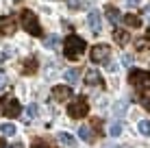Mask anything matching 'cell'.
<instances>
[{
  "mask_svg": "<svg viewBox=\"0 0 150 148\" xmlns=\"http://www.w3.org/2000/svg\"><path fill=\"white\" fill-rule=\"evenodd\" d=\"M87 44L85 39H81L79 35H70V37H65V44H63V52H65V59L70 61H76L81 57L83 52H85Z\"/></svg>",
  "mask_w": 150,
  "mask_h": 148,
  "instance_id": "cell-1",
  "label": "cell"
},
{
  "mask_svg": "<svg viewBox=\"0 0 150 148\" xmlns=\"http://www.w3.org/2000/svg\"><path fill=\"white\" fill-rule=\"evenodd\" d=\"M128 83L139 91H146V89H150V72L148 70H139V68L131 70L128 72Z\"/></svg>",
  "mask_w": 150,
  "mask_h": 148,
  "instance_id": "cell-2",
  "label": "cell"
},
{
  "mask_svg": "<svg viewBox=\"0 0 150 148\" xmlns=\"http://www.w3.org/2000/svg\"><path fill=\"white\" fill-rule=\"evenodd\" d=\"M20 18H22V26H24V30H26L28 35H33V37H41V26H39V20H37V15H35L33 11L24 9Z\"/></svg>",
  "mask_w": 150,
  "mask_h": 148,
  "instance_id": "cell-3",
  "label": "cell"
},
{
  "mask_svg": "<svg viewBox=\"0 0 150 148\" xmlns=\"http://www.w3.org/2000/svg\"><path fill=\"white\" fill-rule=\"evenodd\" d=\"M68 113H70V118H74V120L85 118V115L89 113V103H87L83 96H76L74 100H70V105H68Z\"/></svg>",
  "mask_w": 150,
  "mask_h": 148,
  "instance_id": "cell-4",
  "label": "cell"
},
{
  "mask_svg": "<svg viewBox=\"0 0 150 148\" xmlns=\"http://www.w3.org/2000/svg\"><path fill=\"white\" fill-rule=\"evenodd\" d=\"M0 113L7 118H18L22 113V105L11 96H4V98H0Z\"/></svg>",
  "mask_w": 150,
  "mask_h": 148,
  "instance_id": "cell-5",
  "label": "cell"
},
{
  "mask_svg": "<svg viewBox=\"0 0 150 148\" xmlns=\"http://www.w3.org/2000/svg\"><path fill=\"white\" fill-rule=\"evenodd\" d=\"M111 57V48L109 46H105V44H98L91 48V61L94 63H107Z\"/></svg>",
  "mask_w": 150,
  "mask_h": 148,
  "instance_id": "cell-6",
  "label": "cell"
},
{
  "mask_svg": "<svg viewBox=\"0 0 150 148\" xmlns=\"http://www.w3.org/2000/svg\"><path fill=\"white\" fill-rule=\"evenodd\" d=\"M18 30V24H15V18L7 15V18H0V35H13Z\"/></svg>",
  "mask_w": 150,
  "mask_h": 148,
  "instance_id": "cell-7",
  "label": "cell"
},
{
  "mask_svg": "<svg viewBox=\"0 0 150 148\" xmlns=\"http://www.w3.org/2000/svg\"><path fill=\"white\" fill-rule=\"evenodd\" d=\"M102 18H100V11H89V15H87V24H89V28H91V33L98 35L102 30Z\"/></svg>",
  "mask_w": 150,
  "mask_h": 148,
  "instance_id": "cell-8",
  "label": "cell"
},
{
  "mask_svg": "<svg viewBox=\"0 0 150 148\" xmlns=\"http://www.w3.org/2000/svg\"><path fill=\"white\" fill-rule=\"evenodd\" d=\"M72 94V89L68 87V85H57V87H52V98L59 100V103H63V100H68Z\"/></svg>",
  "mask_w": 150,
  "mask_h": 148,
  "instance_id": "cell-9",
  "label": "cell"
},
{
  "mask_svg": "<svg viewBox=\"0 0 150 148\" xmlns=\"http://www.w3.org/2000/svg\"><path fill=\"white\" fill-rule=\"evenodd\" d=\"M85 83L87 85H100V87H105V83H102V76L96 72V70H87L85 74Z\"/></svg>",
  "mask_w": 150,
  "mask_h": 148,
  "instance_id": "cell-10",
  "label": "cell"
},
{
  "mask_svg": "<svg viewBox=\"0 0 150 148\" xmlns=\"http://www.w3.org/2000/svg\"><path fill=\"white\" fill-rule=\"evenodd\" d=\"M57 140H59V144L65 146V148H74L76 146V140L70 133H59V135H57Z\"/></svg>",
  "mask_w": 150,
  "mask_h": 148,
  "instance_id": "cell-11",
  "label": "cell"
},
{
  "mask_svg": "<svg viewBox=\"0 0 150 148\" xmlns=\"http://www.w3.org/2000/svg\"><path fill=\"white\" fill-rule=\"evenodd\" d=\"M122 22L126 24V26H131V28H139V26H142V20H139L135 13H128V15H124V18H122Z\"/></svg>",
  "mask_w": 150,
  "mask_h": 148,
  "instance_id": "cell-12",
  "label": "cell"
},
{
  "mask_svg": "<svg viewBox=\"0 0 150 148\" xmlns=\"http://www.w3.org/2000/svg\"><path fill=\"white\" fill-rule=\"evenodd\" d=\"M113 39H115L120 46H126L128 42H131V35H128L126 30H117V28H115V33H113Z\"/></svg>",
  "mask_w": 150,
  "mask_h": 148,
  "instance_id": "cell-13",
  "label": "cell"
},
{
  "mask_svg": "<svg viewBox=\"0 0 150 148\" xmlns=\"http://www.w3.org/2000/svg\"><path fill=\"white\" fill-rule=\"evenodd\" d=\"M65 81H68L70 85H76L81 81V72L79 70H65Z\"/></svg>",
  "mask_w": 150,
  "mask_h": 148,
  "instance_id": "cell-14",
  "label": "cell"
},
{
  "mask_svg": "<svg viewBox=\"0 0 150 148\" xmlns=\"http://www.w3.org/2000/svg\"><path fill=\"white\" fill-rule=\"evenodd\" d=\"M107 18H109L111 24H117L122 20V15H120V11H117L115 7H107Z\"/></svg>",
  "mask_w": 150,
  "mask_h": 148,
  "instance_id": "cell-15",
  "label": "cell"
},
{
  "mask_svg": "<svg viewBox=\"0 0 150 148\" xmlns=\"http://www.w3.org/2000/svg\"><path fill=\"white\" fill-rule=\"evenodd\" d=\"M35 70H37V59H35V57H30V59L24 61V74H33Z\"/></svg>",
  "mask_w": 150,
  "mask_h": 148,
  "instance_id": "cell-16",
  "label": "cell"
},
{
  "mask_svg": "<svg viewBox=\"0 0 150 148\" xmlns=\"http://www.w3.org/2000/svg\"><path fill=\"white\" fill-rule=\"evenodd\" d=\"M79 137L83 142H91V140H94V133H91L89 126H81V129H79Z\"/></svg>",
  "mask_w": 150,
  "mask_h": 148,
  "instance_id": "cell-17",
  "label": "cell"
},
{
  "mask_svg": "<svg viewBox=\"0 0 150 148\" xmlns=\"http://www.w3.org/2000/svg\"><path fill=\"white\" fill-rule=\"evenodd\" d=\"M126 105H128L126 100H120V103L115 105V111H113V113H115V118H122V115L126 113Z\"/></svg>",
  "mask_w": 150,
  "mask_h": 148,
  "instance_id": "cell-18",
  "label": "cell"
},
{
  "mask_svg": "<svg viewBox=\"0 0 150 148\" xmlns=\"http://www.w3.org/2000/svg\"><path fill=\"white\" fill-rule=\"evenodd\" d=\"M0 133L7 135V137H11V135H15V126H13V124H7V122H4V124H0Z\"/></svg>",
  "mask_w": 150,
  "mask_h": 148,
  "instance_id": "cell-19",
  "label": "cell"
},
{
  "mask_svg": "<svg viewBox=\"0 0 150 148\" xmlns=\"http://www.w3.org/2000/svg\"><path fill=\"white\" fill-rule=\"evenodd\" d=\"M122 129H124V126H122V122H120V120H117V122H113V124L109 126V135H113V137H117V135L122 133Z\"/></svg>",
  "mask_w": 150,
  "mask_h": 148,
  "instance_id": "cell-20",
  "label": "cell"
},
{
  "mask_svg": "<svg viewBox=\"0 0 150 148\" xmlns=\"http://www.w3.org/2000/svg\"><path fill=\"white\" fill-rule=\"evenodd\" d=\"M137 126H139V133H142V135L150 137V120H142Z\"/></svg>",
  "mask_w": 150,
  "mask_h": 148,
  "instance_id": "cell-21",
  "label": "cell"
},
{
  "mask_svg": "<svg viewBox=\"0 0 150 148\" xmlns=\"http://www.w3.org/2000/svg\"><path fill=\"white\" fill-rule=\"evenodd\" d=\"M44 46H46V48H57V46H59V37H57V35H48L46 42H44Z\"/></svg>",
  "mask_w": 150,
  "mask_h": 148,
  "instance_id": "cell-22",
  "label": "cell"
},
{
  "mask_svg": "<svg viewBox=\"0 0 150 148\" xmlns=\"http://www.w3.org/2000/svg\"><path fill=\"white\" fill-rule=\"evenodd\" d=\"M30 148H52V146H48L46 142H41V140H35V142H33V146H30Z\"/></svg>",
  "mask_w": 150,
  "mask_h": 148,
  "instance_id": "cell-23",
  "label": "cell"
},
{
  "mask_svg": "<svg viewBox=\"0 0 150 148\" xmlns=\"http://www.w3.org/2000/svg\"><path fill=\"white\" fill-rule=\"evenodd\" d=\"M65 4H68L70 9H74V11H76V9L81 7V2H79V0H65Z\"/></svg>",
  "mask_w": 150,
  "mask_h": 148,
  "instance_id": "cell-24",
  "label": "cell"
},
{
  "mask_svg": "<svg viewBox=\"0 0 150 148\" xmlns=\"http://www.w3.org/2000/svg\"><path fill=\"white\" fill-rule=\"evenodd\" d=\"M37 115V105H30L28 107V118H35Z\"/></svg>",
  "mask_w": 150,
  "mask_h": 148,
  "instance_id": "cell-25",
  "label": "cell"
},
{
  "mask_svg": "<svg viewBox=\"0 0 150 148\" xmlns=\"http://www.w3.org/2000/svg\"><path fill=\"white\" fill-rule=\"evenodd\" d=\"M142 105H144L146 111H150V96H148V98H142Z\"/></svg>",
  "mask_w": 150,
  "mask_h": 148,
  "instance_id": "cell-26",
  "label": "cell"
},
{
  "mask_svg": "<svg viewBox=\"0 0 150 148\" xmlns=\"http://www.w3.org/2000/svg\"><path fill=\"white\" fill-rule=\"evenodd\" d=\"M122 63H124V65H128V68H131V65H133V59H131V57H122Z\"/></svg>",
  "mask_w": 150,
  "mask_h": 148,
  "instance_id": "cell-27",
  "label": "cell"
},
{
  "mask_svg": "<svg viewBox=\"0 0 150 148\" xmlns=\"http://www.w3.org/2000/svg\"><path fill=\"white\" fill-rule=\"evenodd\" d=\"M128 2V7H139V4H142V0H126Z\"/></svg>",
  "mask_w": 150,
  "mask_h": 148,
  "instance_id": "cell-28",
  "label": "cell"
},
{
  "mask_svg": "<svg viewBox=\"0 0 150 148\" xmlns=\"http://www.w3.org/2000/svg\"><path fill=\"white\" fill-rule=\"evenodd\" d=\"M4 85H7V76H4L2 72H0V89H2Z\"/></svg>",
  "mask_w": 150,
  "mask_h": 148,
  "instance_id": "cell-29",
  "label": "cell"
},
{
  "mask_svg": "<svg viewBox=\"0 0 150 148\" xmlns=\"http://www.w3.org/2000/svg\"><path fill=\"white\" fill-rule=\"evenodd\" d=\"M144 13H146L148 18H150V4H148V7H144Z\"/></svg>",
  "mask_w": 150,
  "mask_h": 148,
  "instance_id": "cell-30",
  "label": "cell"
},
{
  "mask_svg": "<svg viewBox=\"0 0 150 148\" xmlns=\"http://www.w3.org/2000/svg\"><path fill=\"white\" fill-rule=\"evenodd\" d=\"M11 148H24V146H22V144H20V142H18V144H13Z\"/></svg>",
  "mask_w": 150,
  "mask_h": 148,
  "instance_id": "cell-31",
  "label": "cell"
},
{
  "mask_svg": "<svg viewBox=\"0 0 150 148\" xmlns=\"http://www.w3.org/2000/svg\"><path fill=\"white\" fill-rule=\"evenodd\" d=\"M0 148H9V146H7V144H4V142H2V140H0Z\"/></svg>",
  "mask_w": 150,
  "mask_h": 148,
  "instance_id": "cell-32",
  "label": "cell"
}]
</instances>
